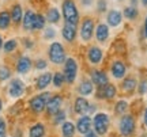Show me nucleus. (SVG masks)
I'll return each mask as SVG.
<instances>
[{"instance_id": "nucleus-1", "label": "nucleus", "mask_w": 147, "mask_h": 137, "mask_svg": "<svg viewBox=\"0 0 147 137\" xmlns=\"http://www.w3.org/2000/svg\"><path fill=\"white\" fill-rule=\"evenodd\" d=\"M61 12H63L64 22L72 25L79 23V11L74 0H64L61 4Z\"/></svg>"}, {"instance_id": "nucleus-2", "label": "nucleus", "mask_w": 147, "mask_h": 137, "mask_svg": "<svg viewBox=\"0 0 147 137\" xmlns=\"http://www.w3.org/2000/svg\"><path fill=\"white\" fill-rule=\"evenodd\" d=\"M110 126V117L106 113H97L93 118V128L98 136H105Z\"/></svg>"}, {"instance_id": "nucleus-3", "label": "nucleus", "mask_w": 147, "mask_h": 137, "mask_svg": "<svg viewBox=\"0 0 147 137\" xmlns=\"http://www.w3.org/2000/svg\"><path fill=\"white\" fill-rule=\"evenodd\" d=\"M48 56H49L51 63L56 64V65H61L67 60V57H65V49H64V46L60 42L51 43V46L48 49Z\"/></svg>"}, {"instance_id": "nucleus-4", "label": "nucleus", "mask_w": 147, "mask_h": 137, "mask_svg": "<svg viewBox=\"0 0 147 137\" xmlns=\"http://www.w3.org/2000/svg\"><path fill=\"white\" fill-rule=\"evenodd\" d=\"M78 61L75 60L74 57H68L65 61H64V79H65V83L68 84H72L76 80V76H78Z\"/></svg>"}, {"instance_id": "nucleus-5", "label": "nucleus", "mask_w": 147, "mask_h": 137, "mask_svg": "<svg viewBox=\"0 0 147 137\" xmlns=\"http://www.w3.org/2000/svg\"><path fill=\"white\" fill-rule=\"evenodd\" d=\"M135 126H136V122L132 114H124L120 118L119 122V132L123 137H129L132 133L135 132Z\"/></svg>"}, {"instance_id": "nucleus-6", "label": "nucleus", "mask_w": 147, "mask_h": 137, "mask_svg": "<svg viewBox=\"0 0 147 137\" xmlns=\"http://www.w3.org/2000/svg\"><path fill=\"white\" fill-rule=\"evenodd\" d=\"M95 31V22L93 18H90V16H86L83 18V21L80 23V38H82V41L84 42H89L90 39L93 38V34Z\"/></svg>"}, {"instance_id": "nucleus-7", "label": "nucleus", "mask_w": 147, "mask_h": 137, "mask_svg": "<svg viewBox=\"0 0 147 137\" xmlns=\"http://www.w3.org/2000/svg\"><path fill=\"white\" fill-rule=\"evenodd\" d=\"M51 99V92H42L40 95H36L34 98L30 99V110L34 113H42L47 109L48 100Z\"/></svg>"}, {"instance_id": "nucleus-8", "label": "nucleus", "mask_w": 147, "mask_h": 137, "mask_svg": "<svg viewBox=\"0 0 147 137\" xmlns=\"http://www.w3.org/2000/svg\"><path fill=\"white\" fill-rule=\"evenodd\" d=\"M75 128H76V132H79L82 136L89 133L90 130H93V118L87 116V114L80 116L78 118L76 124H75Z\"/></svg>"}, {"instance_id": "nucleus-9", "label": "nucleus", "mask_w": 147, "mask_h": 137, "mask_svg": "<svg viewBox=\"0 0 147 137\" xmlns=\"http://www.w3.org/2000/svg\"><path fill=\"white\" fill-rule=\"evenodd\" d=\"M87 60L91 65H98L101 64V61L104 60V50L101 49L100 46H95V45H91V46L87 49Z\"/></svg>"}, {"instance_id": "nucleus-10", "label": "nucleus", "mask_w": 147, "mask_h": 137, "mask_svg": "<svg viewBox=\"0 0 147 137\" xmlns=\"http://www.w3.org/2000/svg\"><path fill=\"white\" fill-rule=\"evenodd\" d=\"M90 80H91V83L97 87H102V86H105L109 83V76L106 74L105 71H102V69H93L91 72H90Z\"/></svg>"}, {"instance_id": "nucleus-11", "label": "nucleus", "mask_w": 147, "mask_h": 137, "mask_svg": "<svg viewBox=\"0 0 147 137\" xmlns=\"http://www.w3.org/2000/svg\"><path fill=\"white\" fill-rule=\"evenodd\" d=\"M97 98L98 99H113L116 95H117V88H116V86H113L112 83H108V84L102 86V87H98V90H97Z\"/></svg>"}, {"instance_id": "nucleus-12", "label": "nucleus", "mask_w": 147, "mask_h": 137, "mask_svg": "<svg viewBox=\"0 0 147 137\" xmlns=\"http://www.w3.org/2000/svg\"><path fill=\"white\" fill-rule=\"evenodd\" d=\"M63 106V96L61 95H53L51 96V99L48 100L47 103V111L49 116H55L59 111L61 110Z\"/></svg>"}, {"instance_id": "nucleus-13", "label": "nucleus", "mask_w": 147, "mask_h": 137, "mask_svg": "<svg viewBox=\"0 0 147 137\" xmlns=\"http://www.w3.org/2000/svg\"><path fill=\"white\" fill-rule=\"evenodd\" d=\"M110 74L115 79H124L127 74V65L121 60H115L110 65Z\"/></svg>"}, {"instance_id": "nucleus-14", "label": "nucleus", "mask_w": 147, "mask_h": 137, "mask_svg": "<svg viewBox=\"0 0 147 137\" xmlns=\"http://www.w3.org/2000/svg\"><path fill=\"white\" fill-rule=\"evenodd\" d=\"M25 92V83L21 79H12L8 87V94L11 98H19Z\"/></svg>"}, {"instance_id": "nucleus-15", "label": "nucleus", "mask_w": 147, "mask_h": 137, "mask_svg": "<svg viewBox=\"0 0 147 137\" xmlns=\"http://www.w3.org/2000/svg\"><path fill=\"white\" fill-rule=\"evenodd\" d=\"M76 33H78V29H76V25H72V23H64L63 29H61V35L63 38L67 41V42H74L75 38H76Z\"/></svg>"}, {"instance_id": "nucleus-16", "label": "nucleus", "mask_w": 147, "mask_h": 137, "mask_svg": "<svg viewBox=\"0 0 147 137\" xmlns=\"http://www.w3.org/2000/svg\"><path fill=\"white\" fill-rule=\"evenodd\" d=\"M110 31H109V26L106 23H98L95 26V38L97 41L101 43H105L109 39Z\"/></svg>"}, {"instance_id": "nucleus-17", "label": "nucleus", "mask_w": 147, "mask_h": 137, "mask_svg": "<svg viewBox=\"0 0 147 137\" xmlns=\"http://www.w3.org/2000/svg\"><path fill=\"white\" fill-rule=\"evenodd\" d=\"M89 100L86 99L84 96H78L75 102H74V111L79 114V116H84L87 114V110H89Z\"/></svg>"}, {"instance_id": "nucleus-18", "label": "nucleus", "mask_w": 147, "mask_h": 137, "mask_svg": "<svg viewBox=\"0 0 147 137\" xmlns=\"http://www.w3.org/2000/svg\"><path fill=\"white\" fill-rule=\"evenodd\" d=\"M123 22V14L119 10H112L106 15V25L110 27H117Z\"/></svg>"}, {"instance_id": "nucleus-19", "label": "nucleus", "mask_w": 147, "mask_h": 137, "mask_svg": "<svg viewBox=\"0 0 147 137\" xmlns=\"http://www.w3.org/2000/svg\"><path fill=\"white\" fill-rule=\"evenodd\" d=\"M94 91V84L90 79H83L78 86V92L80 96H89Z\"/></svg>"}, {"instance_id": "nucleus-20", "label": "nucleus", "mask_w": 147, "mask_h": 137, "mask_svg": "<svg viewBox=\"0 0 147 137\" xmlns=\"http://www.w3.org/2000/svg\"><path fill=\"white\" fill-rule=\"evenodd\" d=\"M34 18H36V14L33 12L32 10H27L25 14H23V18H22V26L26 31H32L34 30Z\"/></svg>"}, {"instance_id": "nucleus-21", "label": "nucleus", "mask_w": 147, "mask_h": 137, "mask_svg": "<svg viewBox=\"0 0 147 137\" xmlns=\"http://www.w3.org/2000/svg\"><path fill=\"white\" fill-rule=\"evenodd\" d=\"M30 68H32V60L26 56H22L16 63V71L19 74H27L30 71Z\"/></svg>"}, {"instance_id": "nucleus-22", "label": "nucleus", "mask_w": 147, "mask_h": 137, "mask_svg": "<svg viewBox=\"0 0 147 137\" xmlns=\"http://www.w3.org/2000/svg\"><path fill=\"white\" fill-rule=\"evenodd\" d=\"M52 78H53V74H51V72H45V74L40 75L38 79H37V88L38 90H45L48 86L51 84Z\"/></svg>"}, {"instance_id": "nucleus-23", "label": "nucleus", "mask_w": 147, "mask_h": 137, "mask_svg": "<svg viewBox=\"0 0 147 137\" xmlns=\"http://www.w3.org/2000/svg\"><path fill=\"white\" fill-rule=\"evenodd\" d=\"M76 133V128L75 124L71 121H64L61 125V134L63 137H74Z\"/></svg>"}, {"instance_id": "nucleus-24", "label": "nucleus", "mask_w": 147, "mask_h": 137, "mask_svg": "<svg viewBox=\"0 0 147 137\" xmlns=\"http://www.w3.org/2000/svg\"><path fill=\"white\" fill-rule=\"evenodd\" d=\"M136 87H138L136 79H135V78H131V76L125 78V79L123 80V83H121V88H123L124 92H132Z\"/></svg>"}, {"instance_id": "nucleus-25", "label": "nucleus", "mask_w": 147, "mask_h": 137, "mask_svg": "<svg viewBox=\"0 0 147 137\" xmlns=\"http://www.w3.org/2000/svg\"><path fill=\"white\" fill-rule=\"evenodd\" d=\"M10 16H11V22H14V23H19V22H22V18H23V11H22L21 5L19 4L14 5V7L11 8Z\"/></svg>"}, {"instance_id": "nucleus-26", "label": "nucleus", "mask_w": 147, "mask_h": 137, "mask_svg": "<svg viewBox=\"0 0 147 137\" xmlns=\"http://www.w3.org/2000/svg\"><path fill=\"white\" fill-rule=\"evenodd\" d=\"M29 136L30 137H44L45 136V126H44V124H36V125H33L30 128V130H29Z\"/></svg>"}, {"instance_id": "nucleus-27", "label": "nucleus", "mask_w": 147, "mask_h": 137, "mask_svg": "<svg viewBox=\"0 0 147 137\" xmlns=\"http://www.w3.org/2000/svg\"><path fill=\"white\" fill-rule=\"evenodd\" d=\"M60 11L57 10V8H55V7H52V8H49L47 12V21L49 22V23H57L59 21H60Z\"/></svg>"}, {"instance_id": "nucleus-28", "label": "nucleus", "mask_w": 147, "mask_h": 137, "mask_svg": "<svg viewBox=\"0 0 147 137\" xmlns=\"http://www.w3.org/2000/svg\"><path fill=\"white\" fill-rule=\"evenodd\" d=\"M128 109H129V105H128V102H127V100L120 99V100H117V102H116V105H115V113L116 114L124 116Z\"/></svg>"}, {"instance_id": "nucleus-29", "label": "nucleus", "mask_w": 147, "mask_h": 137, "mask_svg": "<svg viewBox=\"0 0 147 137\" xmlns=\"http://www.w3.org/2000/svg\"><path fill=\"white\" fill-rule=\"evenodd\" d=\"M11 25V16L8 11H1L0 12V29L5 30L8 29V26Z\"/></svg>"}, {"instance_id": "nucleus-30", "label": "nucleus", "mask_w": 147, "mask_h": 137, "mask_svg": "<svg viewBox=\"0 0 147 137\" xmlns=\"http://www.w3.org/2000/svg\"><path fill=\"white\" fill-rule=\"evenodd\" d=\"M123 15L125 16L127 19H129V21H134V19H136L138 15H139V11L136 10V7H125L124 8V12H123Z\"/></svg>"}, {"instance_id": "nucleus-31", "label": "nucleus", "mask_w": 147, "mask_h": 137, "mask_svg": "<svg viewBox=\"0 0 147 137\" xmlns=\"http://www.w3.org/2000/svg\"><path fill=\"white\" fill-rule=\"evenodd\" d=\"M64 82H65V79H64L63 72H56V74H53L52 83H53V86H55L56 88H61L63 84H64Z\"/></svg>"}, {"instance_id": "nucleus-32", "label": "nucleus", "mask_w": 147, "mask_h": 137, "mask_svg": "<svg viewBox=\"0 0 147 137\" xmlns=\"http://www.w3.org/2000/svg\"><path fill=\"white\" fill-rule=\"evenodd\" d=\"M45 22H47V18L41 14H36V18H34V30H42L45 27Z\"/></svg>"}, {"instance_id": "nucleus-33", "label": "nucleus", "mask_w": 147, "mask_h": 137, "mask_svg": "<svg viewBox=\"0 0 147 137\" xmlns=\"http://www.w3.org/2000/svg\"><path fill=\"white\" fill-rule=\"evenodd\" d=\"M18 46V42H16V39H8L7 42H4L3 45V49H4L5 53H10V52H14Z\"/></svg>"}, {"instance_id": "nucleus-34", "label": "nucleus", "mask_w": 147, "mask_h": 137, "mask_svg": "<svg viewBox=\"0 0 147 137\" xmlns=\"http://www.w3.org/2000/svg\"><path fill=\"white\" fill-rule=\"evenodd\" d=\"M65 118H67L65 111H64V110H60L57 114H55V120H53V122H55L56 125H59V124H61V122L65 121Z\"/></svg>"}, {"instance_id": "nucleus-35", "label": "nucleus", "mask_w": 147, "mask_h": 137, "mask_svg": "<svg viewBox=\"0 0 147 137\" xmlns=\"http://www.w3.org/2000/svg\"><path fill=\"white\" fill-rule=\"evenodd\" d=\"M11 76V71L7 67H0V80H7Z\"/></svg>"}, {"instance_id": "nucleus-36", "label": "nucleus", "mask_w": 147, "mask_h": 137, "mask_svg": "<svg viewBox=\"0 0 147 137\" xmlns=\"http://www.w3.org/2000/svg\"><path fill=\"white\" fill-rule=\"evenodd\" d=\"M138 91L140 95H144L147 92V79H143L139 84H138Z\"/></svg>"}, {"instance_id": "nucleus-37", "label": "nucleus", "mask_w": 147, "mask_h": 137, "mask_svg": "<svg viewBox=\"0 0 147 137\" xmlns=\"http://www.w3.org/2000/svg\"><path fill=\"white\" fill-rule=\"evenodd\" d=\"M56 35V30L53 29V27H47L45 29V31H44V38H47V39H51Z\"/></svg>"}, {"instance_id": "nucleus-38", "label": "nucleus", "mask_w": 147, "mask_h": 137, "mask_svg": "<svg viewBox=\"0 0 147 137\" xmlns=\"http://www.w3.org/2000/svg\"><path fill=\"white\" fill-rule=\"evenodd\" d=\"M106 7H108L106 0H98L97 1V10H98V12H105Z\"/></svg>"}, {"instance_id": "nucleus-39", "label": "nucleus", "mask_w": 147, "mask_h": 137, "mask_svg": "<svg viewBox=\"0 0 147 137\" xmlns=\"http://www.w3.org/2000/svg\"><path fill=\"white\" fill-rule=\"evenodd\" d=\"M5 132H7V125H5V121L3 118H0V137H4Z\"/></svg>"}, {"instance_id": "nucleus-40", "label": "nucleus", "mask_w": 147, "mask_h": 137, "mask_svg": "<svg viewBox=\"0 0 147 137\" xmlns=\"http://www.w3.org/2000/svg\"><path fill=\"white\" fill-rule=\"evenodd\" d=\"M48 67V63L45 60H37L36 61V68L37 69H45Z\"/></svg>"}, {"instance_id": "nucleus-41", "label": "nucleus", "mask_w": 147, "mask_h": 137, "mask_svg": "<svg viewBox=\"0 0 147 137\" xmlns=\"http://www.w3.org/2000/svg\"><path fill=\"white\" fill-rule=\"evenodd\" d=\"M95 111H97V105H94V103H90V105H89V110H87V116L94 114Z\"/></svg>"}, {"instance_id": "nucleus-42", "label": "nucleus", "mask_w": 147, "mask_h": 137, "mask_svg": "<svg viewBox=\"0 0 147 137\" xmlns=\"http://www.w3.org/2000/svg\"><path fill=\"white\" fill-rule=\"evenodd\" d=\"M83 137H100L97 133L94 132V130H90L89 133H86V134H83Z\"/></svg>"}, {"instance_id": "nucleus-43", "label": "nucleus", "mask_w": 147, "mask_h": 137, "mask_svg": "<svg viewBox=\"0 0 147 137\" xmlns=\"http://www.w3.org/2000/svg\"><path fill=\"white\" fill-rule=\"evenodd\" d=\"M143 121H144V125L147 126V107L144 109V113H143Z\"/></svg>"}, {"instance_id": "nucleus-44", "label": "nucleus", "mask_w": 147, "mask_h": 137, "mask_svg": "<svg viewBox=\"0 0 147 137\" xmlns=\"http://www.w3.org/2000/svg\"><path fill=\"white\" fill-rule=\"evenodd\" d=\"M143 31H144V37L147 38V16L144 19V27H143Z\"/></svg>"}, {"instance_id": "nucleus-45", "label": "nucleus", "mask_w": 147, "mask_h": 137, "mask_svg": "<svg viewBox=\"0 0 147 137\" xmlns=\"http://www.w3.org/2000/svg\"><path fill=\"white\" fill-rule=\"evenodd\" d=\"M91 1H93V0H82V4L83 5H90L91 4Z\"/></svg>"}, {"instance_id": "nucleus-46", "label": "nucleus", "mask_w": 147, "mask_h": 137, "mask_svg": "<svg viewBox=\"0 0 147 137\" xmlns=\"http://www.w3.org/2000/svg\"><path fill=\"white\" fill-rule=\"evenodd\" d=\"M131 1V4H132V7H135V5L138 4V0H129Z\"/></svg>"}, {"instance_id": "nucleus-47", "label": "nucleus", "mask_w": 147, "mask_h": 137, "mask_svg": "<svg viewBox=\"0 0 147 137\" xmlns=\"http://www.w3.org/2000/svg\"><path fill=\"white\" fill-rule=\"evenodd\" d=\"M142 4L144 5V7H147V0H142Z\"/></svg>"}, {"instance_id": "nucleus-48", "label": "nucleus", "mask_w": 147, "mask_h": 137, "mask_svg": "<svg viewBox=\"0 0 147 137\" xmlns=\"http://www.w3.org/2000/svg\"><path fill=\"white\" fill-rule=\"evenodd\" d=\"M3 47V39H1V37H0V49Z\"/></svg>"}, {"instance_id": "nucleus-49", "label": "nucleus", "mask_w": 147, "mask_h": 137, "mask_svg": "<svg viewBox=\"0 0 147 137\" xmlns=\"http://www.w3.org/2000/svg\"><path fill=\"white\" fill-rule=\"evenodd\" d=\"M1 106H3V103H1V100H0V111H1Z\"/></svg>"}]
</instances>
